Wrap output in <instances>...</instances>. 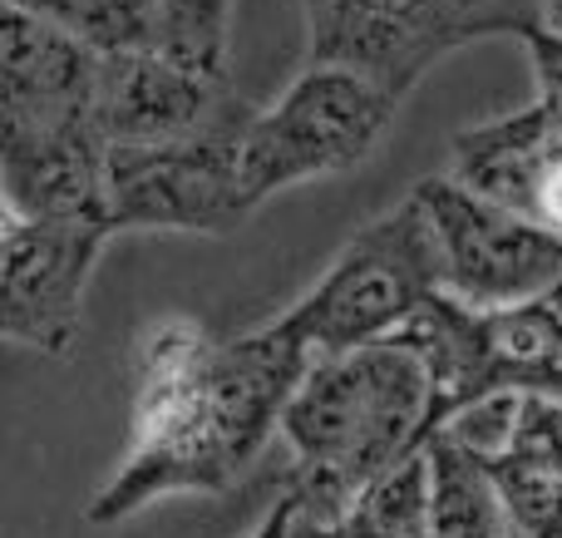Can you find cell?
<instances>
[{"instance_id":"13","label":"cell","mask_w":562,"mask_h":538,"mask_svg":"<svg viewBox=\"0 0 562 538\" xmlns=\"http://www.w3.org/2000/svg\"><path fill=\"white\" fill-rule=\"evenodd\" d=\"M429 474H435V538H524L514 524L494 474L474 455L449 440H429Z\"/></svg>"},{"instance_id":"16","label":"cell","mask_w":562,"mask_h":538,"mask_svg":"<svg viewBox=\"0 0 562 538\" xmlns=\"http://www.w3.org/2000/svg\"><path fill=\"white\" fill-rule=\"evenodd\" d=\"M158 10H164V55L193 75H223L233 0H158Z\"/></svg>"},{"instance_id":"11","label":"cell","mask_w":562,"mask_h":538,"mask_svg":"<svg viewBox=\"0 0 562 538\" xmlns=\"http://www.w3.org/2000/svg\"><path fill=\"white\" fill-rule=\"evenodd\" d=\"M104 55L5 5L0 15V124H55L94 114Z\"/></svg>"},{"instance_id":"9","label":"cell","mask_w":562,"mask_h":538,"mask_svg":"<svg viewBox=\"0 0 562 538\" xmlns=\"http://www.w3.org/2000/svg\"><path fill=\"white\" fill-rule=\"evenodd\" d=\"M109 148L114 144L94 114L55 119V124H0L5 213L30 223H109Z\"/></svg>"},{"instance_id":"3","label":"cell","mask_w":562,"mask_h":538,"mask_svg":"<svg viewBox=\"0 0 562 538\" xmlns=\"http://www.w3.org/2000/svg\"><path fill=\"white\" fill-rule=\"evenodd\" d=\"M435 296V243H429L419 203L409 198L385 223L366 227L277 326L316 366L326 356H346L400 336Z\"/></svg>"},{"instance_id":"2","label":"cell","mask_w":562,"mask_h":538,"mask_svg":"<svg viewBox=\"0 0 562 538\" xmlns=\"http://www.w3.org/2000/svg\"><path fill=\"white\" fill-rule=\"evenodd\" d=\"M435 430L439 381L400 336L316 361L281 415V440L301 464V500L340 519L356 494L425 450Z\"/></svg>"},{"instance_id":"22","label":"cell","mask_w":562,"mask_h":538,"mask_svg":"<svg viewBox=\"0 0 562 538\" xmlns=\"http://www.w3.org/2000/svg\"><path fill=\"white\" fill-rule=\"evenodd\" d=\"M548 35H562V0H548Z\"/></svg>"},{"instance_id":"12","label":"cell","mask_w":562,"mask_h":538,"mask_svg":"<svg viewBox=\"0 0 562 538\" xmlns=\"http://www.w3.org/2000/svg\"><path fill=\"white\" fill-rule=\"evenodd\" d=\"M469 193L538 223L562 243V134L538 109L484 124L459 138L454 173Z\"/></svg>"},{"instance_id":"19","label":"cell","mask_w":562,"mask_h":538,"mask_svg":"<svg viewBox=\"0 0 562 538\" xmlns=\"http://www.w3.org/2000/svg\"><path fill=\"white\" fill-rule=\"evenodd\" d=\"M528 45H533V69H538V114L548 119V128L562 134V35L548 30H528Z\"/></svg>"},{"instance_id":"1","label":"cell","mask_w":562,"mask_h":538,"mask_svg":"<svg viewBox=\"0 0 562 538\" xmlns=\"http://www.w3.org/2000/svg\"><path fill=\"white\" fill-rule=\"evenodd\" d=\"M311 356L272 322L217 341L188 316L154 322L134 351L128 450L89 500V524H124L158 500L223 494L281 435Z\"/></svg>"},{"instance_id":"4","label":"cell","mask_w":562,"mask_h":538,"mask_svg":"<svg viewBox=\"0 0 562 538\" xmlns=\"http://www.w3.org/2000/svg\"><path fill=\"white\" fill-rule=\"evenodd\" d=\"M395 94L346 65L301 75L267 114L237 128V183L247 208L321 173L356 168L380 144Z\"/></svg>"},{"instance_id":"8","label":"cell","mask_w":562,"mask_h":538,"mask_svg":"<svg viewBox=\"0 0 562 538\" xmlns=\"http://www.w3.org/2000/svg\"><path fill=\"white\" fill-rule=\"evenodd\" d=\"M109 223H30L5 213L0 247V326L10 341L65 356L85 312V282Z\"/></svg>"},{"instance_id":"7","label":"cell","mask_w":562,"mask_h":538,"mask_svg":"<svg viewBox=\"0 0 562 538\" xmlns=\"http://www.w3.org/2000/svg\"><path fill=\"white\" fill-rule=\"evenodd\" d=\"M247 124V119H243ZM207 128L178 144H114L104 173L109 227H188L227 233L252 208L237 183V128Z\"/></svg>"},{"instance_id":"10","label":"cell","mask_w":562,"mask_h":538,"mask_svg":"<svg viewBox=\"0 0 562 538\" xmlns=\"http://www.w3.org/2000/svg\"><path fill=\"white\" fill-rule=\"evenodd\" d=\"M94 119L109 144H178L223 128L217 79L168 55H104Z\"/></svg>"},{"instance_id":"20","label":"cell","mask_w":562,"mask_h":538,"mask_svg":"<svg viewBox=\"0 0 562 538\" xmlns=\"http://www.w3.org/2000/svg\"><path fill=\"white\" fill-rule=\"evenodd\" d=\"M291 490H296V484H291ZM286 538H340V514L316 509V504L301 500V490H296V514H291Z\"/></svg>"},{"instance_id":"18","label":"cell","mask_w":562,"mask_h":538,"mask_svg":"<svg viewBox=\"0 0 562 538\" xmlns=\"http://www.w3.org/2000/svg\"><path fill=\"white\" fill-rule=\"evenodd\" d=\"M504 460H528L562 474V401H553V395H524L514 445H508Z\"/></svg>"},{"instance_id":"21","label":"cell","mask_w":562,"mask_h":538,"mask_svg":"<svg viewBox=\"0 0 562 538\" xmlns=\"http://www.w3.org/2000/svg\"><path fill=\"white\" fill-rule=\"evenodd\" d=\"M291 514H296V490L281 494L277 509L267 514L262 524H257V534H252V538H286V529H291Z\"/></svg>"},{"instance_id":"17","label":"cell","mask_w":562,"mask_h":538,"mask_svg":"<svg viewBox=\"0 0 562 538\" xmlns=\"http://www.w3.org/2000/svg\"><path fill=\"white\" fill-rule=\"evenodd\" d=\"M524 538H562V474L528 460L484 464Z\"/></svg>"},{"instance_id":"5","label":"cell","mask_w":562,"mask_h":538,"mask_svg":"<svg viewBox=\"0 0 562 538\" xmlns=\"http://www.w3.org/2000/svg\"><path fill=\"white\" fill-rule=\"evenodd\" d=\"M439 381V425L488 395H553L562 401V302L508 312H469L435 296L400 332Z\"/></svg>"},{"instance_id":"6","label":"cell","mask_w":562,"mask_h":538,"mask_svg":"<svg viewBox=\"0 0 562 538\" xmlns=\"http://www.w3.org/2000/svg\"><path fill=\"white\" fill-rule=\"evenodd\" d=\"M435 243L439 296L469 312H508L562 296V243L538 223L469 193L459 178H429L415 188Z\"/></svg>"},{"instance_id":"15","label":"cell","mask_w":562,"mask_h":538,"mask_svg":"<svg viewBox=\"0 0 562 538\" xmlns=\"http://www.w3.org/2000/svg\"><path fill=\"white\" fill-rule=\"evenodd\" d=\"M340 538H435V474L429 445L375 480L340 519Z\"/></svg>"},{"instance_id":"14","label":"cell","mask_w":562,"mask_h":538,"mask_svg":"<svg viewBox=\"0 0 562 538\" xmlns=\"http://www.w3.org/2000/svg\"><path fill=\"white\" fill-rule=\"evenodd\" d=\"M5 5L30 10L94 55H164L158 0H5Z\"/></svg>"}]
</instances>
